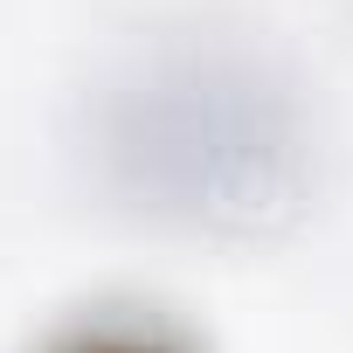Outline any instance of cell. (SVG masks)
<instances>
[{
    "mask_svg": "<svg viewBox=\"0 0 353 353\" xmlns=\"http://www.w3.org/2000/svg\"><path fill=\"white\" fill-rule=\"evenodd\" d=\"M77 353H159L152 332H97V339H77Z\"/></svg>",
    "mask_w": 353,
    "mask_h": 353,
    "instance_id": "cell-1",
    "label": "cell"
}]
</instances>
